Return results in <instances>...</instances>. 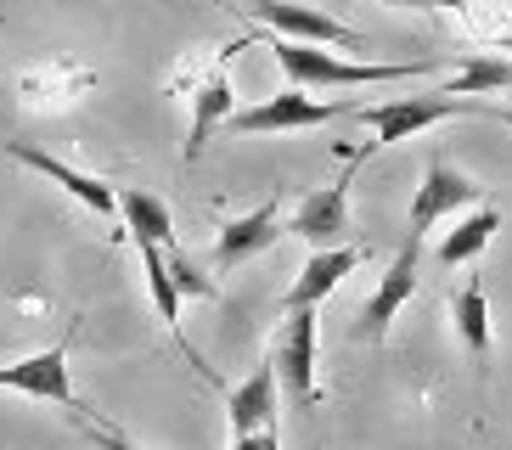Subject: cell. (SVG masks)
<instances>
[{
    "instance_id": "1",
    "label": "cell",
    "mask_w": 512,
    "mask_h": 450,
    "mask_svg": "<svg viewBox=\"0 0 512 450\" xmlns=\"http://www.w3.org/2000/svg\"><path fill=\"white\" fill-rule=\"evenodd\" d=\"M276 51V68L287 74V85H304V90H327V85H394V79H417V74H434L439 57H422V62H344V57H327L321 45L310 40H271Z\"/></svg>"
},
{
    "instance_id": "2",
    "label": "cell",
    "mask_w": 512,
    "mask_h": 450,
    "mask_svg": "<svg viewBox=\"0 0 512 450\" xmlns=\"http://www.w3.org/2000/svg\"><path fill=\"white\" fill-rule=\"evenodd\" d=\"M462 113H484V102H467V96H451V90H422V96H389V102L377 107H355V119L372 124V141H366L355 158H349V175L372 158L377 147H400V141H411V135H422L428 124L439 119H462Z\"/></svg>"
},
{
    "instance_id": "3",
    "label": "cell",
    "mask_w": 512,
    "mask_h": 450,
    "mask_svg": "<svg viewBox=\"0 0 512 450\" xmlns=\"http://www.w3.org/2000/svg\"><path fill=\"white\" fill-rule=\"evenodd\" d=\"M0 389L6 394H29V400H51V405H62L68 417L91 422L102 439H119L113 428H102L96 411H85V400L74 394V377H68V338H57L51 349H34V355L12 360V366H0Z\"/></svg>"
},
{
    "instance_id": "4",
    "label": "cell",
    "mask_w": 512,
    "mask_h": 450,
    "mask_svg": "<svg viewBox=\"0 0 512 450\" xmlns=\"http://www.w3.org/2000/svg\"><path fill=\"white\" fill-rule=\"evenodd\" d=\"M355 107L361 102H321L310 96L304 85H287L282 96L259 107H237L231 113V130L237 135H282V130H321V124H338V119H355Z\"/></svg>"
},
{
    "instance_id": "5",
    "label": "cell",
    "mask_w": 512,
    "mask_h": 450,
    "mask_svg": "<svg viewBox=\"0 0 512 450\" xmlns=\"http://www.w3.org/2000/svg\"><path fill=\"white\" fill-rule=\"evenodd\" d=\"M276 389H282L276 360H259L254 372L226 394L231 445H276Z\"/></svg>"
},
{
    "instance_id": "6",
    "label": "cell",
    "mask_w": 512,
    "mask_h": 450,
    "mask_svg": "<svg viewBox=\"0 0 512 450\" xmlns=\"http://www.w3.org/2000/svg\"><path fill=\"white\" fill-rule=\"evenodd\" d=\"M242 12L265 23V29L287 34V40H310V45H344V51H361L366 34L327 17L321 6H304V0H254V6H242Z\"/></svg>"
},
{
    "instance_id": "7",
    "label": "cell",
    "mask_w": 512,
    "mask_h": 450,
    "mask_svg": "<svg viewBox=\"0 0 512 450\" xmlns=\"http://www.w3.org/2000/svg\"><path fill=\"white\" fill-rule=\"evenodd\" d=\"M248 40L237 45H220L214 51V68L192 85V130H186V164H197L203 158V147H209L214 124H226L231 113H237V90H231V57H237Z\"/></svg>"
},
{
    "instance_id": "8",
    "label": "cell",
    "mask_w": 512,
    "mask_h": 450,
    "mask_svg": "<svg viewBox=\"0 0 512 450\" xmlns=\"http://www.w3.org/2000/svg\"><path fill=\"white\" fill-rule=\"evenodd\" d=\"M276 377L293 405H316V310H287L282 332H276Z\"/></svg>"
},
{
    "instance_id": "9",
    "label": "cell",
    "mask_w": 512,
    "mask_h": 450,
    "mask_svg": "<svg viewBox=\"0 0 512 450\" xmlns=\"http://www.w3.org/2000/svg\"><path fill=\"white\" fill-rule=\"evenodd\" d=\"M282 197H265L259 209L237 214V220L220 225V237H214V270H237L248 265L254 254H265V248H276V237H282Z\"/></svg>"
},
{
    "instance_id": "10",
    "label": "cell",
    "mask_w": 512,
    "mask_h": 450,
    "mask_svg": "<svg viewBox=\"0 0 512 450\" xmlns=\"http://www.w3.org/2000/svg\"><path fill=\"white\" fill-rule=\"evenodd\" d=\"M6 158L12 164H23V169H34V175H46V180H57L62 192L74 197L79 209H91V214H119V192L107 186V180H96V175H85V169H74V164H62V158H51V152H40V147H29V141H6Z\"/></svg>"
},
{
    "instance_id": "11",
    "label": "cell",
    "mask_w": 512,
    "mask_h": 450,
    "mask_svg": "<svg viewBox=\"0 0 512 450\" xmlns=\"http://www.w3.org/2000/svg\"><path fill=\"white\" fill-rule=\"evenodd\" d=\"M473 197H479V186H473V180H467L462 169H451V164H428V169H422L417 197H411V231H406V237H417V242H422L439 220H445V214H451V209H467Z\"/></svg>"
},
{
    "instance_id": "12",
    "label": "cell",
    "mask_w": 512,
    "mask_h": 450,
    "mask_svg": "<svg viewBox=\"0 0 512 450\" xmlns=\"http://www.w3.org/2000/svg\"><path fill=\"white\" fill-rule=\"evenodd\" d=\"M417 254H422V242L406 237L400 259H394L389 276H383V282H377V293L366 299V310H361V338H366V344H383V338H389V321L406 310V299L417 293Z\"/></svg>"
},
{
    "instance_id": "13",
    "label": "cell",
    "mask_w": 512,
    "mask_h": 450,
    "mask_svg": "<svg viewBox=\"0 0 512 450\" xmlns=\"http://www.w3.org/2000/svg\"><path fill=\"white\" fill-rule=\"evenodd\" d=\"M287 231L293 237H304L310 248H332V242H349V180H338V186H321V192H310L293 209V220H287Z\"/></svg>"
},
{
    "instance_id": "14",
    "label": "cell",
    "mask_w": 512,
    "mask_h": 450,
    "mask_svg": "<svg viewBox=\"0 0 512 450\" xmlns=\"http://www.w3.org/2000/svg\"><path fill=\"white\" fill-rule=\"evenodd\" d=\"M366 259V248H349V242H332V248H316V254L304 259V270L293 276V287H287L282 310H316L321 299H327L332 287L344 282L349 270Z\"/></svg>"
},
{
    "instance_id": "15",
    "label": "cell",
    "mask_w": 512,
    "mask_h": 450,
    "mask_svg": "<svg viewBox=\"0 0 512 450\" xmlns=\"http://www.w3.org/2000/svg\"><path fill=\"white\" fill-rule=\"evenodd\" d=\"M119 214H124V231L136 242H175V214H169V203L164 197H152V192H141V186H124L119 192Z\"/></svg>"
},
{
    "instance_id": "16",
    "label": "cell",
    "mask_w": 512,
    "mask_h": 450,
    "mask_svg": "<svg viewBox=\"0 0 512 450\" xmlns=\"http://www.w3.org/2000/svg\"><path fill=\"white\" fill-rule=\"evenodd\" d=\"M79 90H91V74H85V68H74V62H51V68L23 74L17 96H23L29 107H57V102H74Z\"/></svg>"
},
{
    "instance_id": "17",
    "label": "cell",
    "mask_w": 512,
    "mask_h": 450,
    "mask_svg": "<svg viewBox=\"0 0 512 450\" xmlns=\"http://www.w3.org/2000/svg\"><path fill=\"white\" fill-rule=\"evenodd\" d=\"M451 321H456V338L467 344V355H490V299H484V282H467L456 287V299H451Z\"/></svg>"
},
{
    "instance_id": "18",
    "label": "cell",
    "mask_w": 512,
    "mask_h": 450,
    "mask_svg": "<svg viewBox=\"0 0 512 450\" xmlns=\"http://www.w3.org/2000/svg\"><path fill=\"white\" fill-rule=\"evenodd\" d=\"M141 248V276H147V293L152 304H158V321H164L169 332H175V321H181V282H175V270H169V254L164 242H136Z\"/></svg>"
},
{
    "instance_id": "19",
    "label": "cell",
    "mask_w": 512,
    "mask_h": 450,
    "mask_svg": "<svg viewBox=\"0 0 512 450\" xmlns=\"http://www.w3.org/2000/svg\"><path fill=\"white\" fill-rule=\"evenodd\" d=\"M501 231V209H473L462 225H456L451 237L439 242V265H467V259H479L490 248V237Z\"/></svg>"
},
{
    "instance_id": "20",
    "label": "cell",
    "mask_w": 512,
    "mask_h": 450,
    "mask_svg": "<svg viewBox=\"0 0 512 450\" xmlns=\"http://www.w3.org/2000/svg\"><path fill=\"white\" fill-rule=\"evenodd\" d=\"M507 85H512V62H501V57H467L462 74H456L451 85H439V90H451V96H484V90H507Z\"/></svg>"
},
{
    "instance_id": "21",
    "label": "cell",
    "mask_w": 512,
    "mask_h": 450,
    "mask_svg": "<svg viewBox=\"0 0 512 450\" xmlns=\"http://www.w3.org/2000/svg\"><path fill=\"white\" fill-rule=\"evenodd\" d=\"M164 254H169V270H175V282H181V293H192V299H220V287H214L209 276H197V265L181 254V248H175V242H169Z\"/></svg>"
},
{
    "instance_id": "22",
    "label": "cell",
    "mask_w": 512,
    "mask_h": 450,
    "mask_svg": "<svg viewBox=\"0 0 512 450\" xmlns=\"http://www.w3.org/2000/svg\"><path fill=\"white\" fill-rule=\"evenodd\" d=\"M389 6H417V12H462V0H389Z\"/></svg>"
},
{
    "instance_id": "23",
    "label": "cell",
    "mask_w": 512,
    "mask_h": 450,
    "mask_svg": "<svg viewBox=\"0 0 512 450\" xmlns=\"http://www.w3.org/2000/svg\"><path fill=\"white\" fill-rule=\"evenodd\" d=\"M490 119H501V124H512V107H484Z\"/></svg>"
}]
</instances>
